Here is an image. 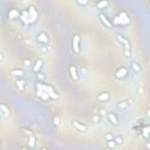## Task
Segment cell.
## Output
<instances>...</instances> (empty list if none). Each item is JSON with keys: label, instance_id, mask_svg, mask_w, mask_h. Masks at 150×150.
<instances>
[{"label": "cell", "instance_id": "cell-32", "mask_svg": "<svg viewBox=\"0 0 150 150\" xmlns=\"http://www.w3.org/2000/svg\"><path fill=\"white\" fill-rule=\"evenodd\" d=\"M104 141H110V140H114V137H112V134L111 133H107L104 136H103Z\"/></svg>", "mask_w": 150, "mask_h": 150}, {"label": "cell", "instance_id": "cell-6", "mask_svg": "<svg viewBox=\"0 0 150 150\" xmlns=\"http://www.w3.org/2000/svg\"><path fill=\"white\" fill-rule=\"evenodd\" d=\"M72 47H73V52L75 54H79L81 50V36L80 34L75 33L73 35V40H72Z\"/></svg>", "mask_w": 150, "mask_h": 150}, {"label": "cell", "instance_id": "cell-2", "mask_svg": "<svg viewBox=\"0 0 150 150\" xmlns=\"http://www.w3.org/2000/svg\"><path fill=\"white\" fill-rule=\"evenodd\" d=\"M38 11L35 10L34 6H29L27 7L22 13H21V21L25 24V25H32L36 21V19H38Z\"/></svg>", "mask_w": 150, "mask_h": 150}, {"label": "cell", "instance_id": "cell-10", "mask_svg": "<svg viewBox=\"0 0 150 150\" xmlns=\"http://www.w3.org/2000/svg\"><path fill=\"white\" fill-rule=\"evenodd\" d=\"M14 85H15V88H16L18 91L25 93L26 86H27V81H26L25 79H19V80H16V81L14 82Z\"/></svg>", "mask_w": 150, "mask_h": 150}, {"label": "cell", "instance_id": "cell-34", "mask_svg": "<svg viewBox=\"0 0 150 150\" xmlns=\"http://www.w3.org/2000/svg\"><path fill=\"white\" fill-rule=\"evenodd\" d=\"M36 74H38V78H39L40 81H44V80H45V76H44V74H42V73L39 72V73H36Z\"/></svg>", "mask_w": 150, "mask_h": 150}, {"label": "cell", "instance_id": "cell-20", "mask_svg": "<svg viewBox=\"0 0 150 150\" xmlns=\"http://www.w3.org/2000/svg\"><path fill=\"white\" fill-rule=\"evenodd\" d=\"M109 6V0H100V1L96 4L97 10H104Z\"/></svg>", "mask_w": 150, "mask_h": 150}, {"label": "cell", "instance_id": "cell-16", "mask_svg": "<svg viewBox=\"0 0 150 150\" xmlns=\"http://www.w3.org/2000/svg\"><path fill=\"white\" fill-rule=\"evenodd\" d=\"M107 119H108V121L111 124H114V125L119 124V117H117V115L115 114V112H108V114H107Z\"/></svg>", "mask_w": 150, "mask_h": 150}, {"label": "cell", "instance_id": "cell-35", "mask_svg": "<svg viewBox=\"0 0 150 150\" xmlns=\"http://www.w3.org/2000/svg\"><path fill=\"white\" fill-rule=\"evenodd\" d=\"M147 116H148V117H150V109H148V110H147Z\"/></svg>", "mask_w": 150, "mask_h": 150}, {"label": "cell", "instance_id": "cell-25", "mask_svg": "<svg viewBox=\"0 0 150 150\" xmlns=\"http://www.w3.org/2000/svg\"><path fill=\"white\" fill-rule=\"evenodd\" d=\"M136 91H137V94H144V93H145L144 85H143V83H140V85L137 86V88H136Z\"/></svg>", "mask_w": 150, "mask_h": 150}, {"label": "cell", "instance_id": "cell-28", "mask_svg": "<svg viewBox=\"0 0 150 150\" xmlns=\"http://www.w3.org/2000/svg\"><path fill=\"white\" fill-rule=\"evenodd\" d=\"M22 63H24L25 67H31V66H32V61H31L29 58H25V59L22 60Z\"/></svg>", "mask_w": 150, "mask_h": 150}, {"label": "cell", "instance_id": "cell-23", "mask_svg": "<svg viewBox=\"0 0 150 150\" xmlns=\"http://www.w3.org/2000/svg\"><path fill=\"white\" fill-rule=\"evenodd\" d=\"M53 123H54V125L59 127V125L61 124V117H60L59 115H55V116L53 117Z\"/></svg>", "mask_w": 150, "mask_h": 150}, {"label": "cell", "instance_id": "cell-17", "mask_svg": "<svg viewBox=\"0 0 150 150\" xmlns=\"http://www.w3.org/2000/svg\"><path fill=\"white\" fill-rule=\"evenodd\" d=\"M130 69H131V72L135 73V74H140L141 70H142L141 66H140V63L137 61H131L130 62Z\"/></svg>", "mask_w": 150, "mask_h": 150}, {"label": "cell", "instance_id": "cell-5", "mask_svg": "<svg viewBox=\"0 0 150 150\" xmlns=\"http://www.w3.org/2000/svg\"><path fill=\"white\" fill-rule=\"evenodd\" d=\"M128 75H129V69L124 66L117 67L114 72V76L116 80H124L125 78H128Z\"/></svg>", "mask_w": 150, "mask_h": 150}, {"label": "cell", "instance_id": "cell-37", "mask_svg": "<svg viewBox=\"0 0 150 150\" xmlns=\"http://www.w3.org/2000/svg\"><path fill=\"white\" fill-rule=\"evenodd\" d=\"M149 3H150V0H149Z\"/></svg>", "mask_w": 150, "mask_h": 150}, {"label": "cell", "instance_id": "cell-7", "mask_svg": "<svg viewBox=\"0 0 150 150\" xmlns=\"http://www.w3.org/2000/svg\"><path fill=\"white\" fill-rule=\"evenodd\" d=\"M134 99H125V100H122V101H120L117 104H116V108L119 109V110H127V109H129L131 106L134 104Z\"/></svg>", "mask_w": 150, "mask_h": 150}, {"label": "cell", "instance_id": "cell-30", "mask_svg": "<svg viewBox=\"0 0 150 150\" xmlns=\"http://www.w3.org/2000/svg\"><path fill=\"white\" fill-rule=\"evenodd\" d=\"M5 59H6V53H5L4 49H1V50H0V62L3 63L5 61Z\"/></svg>", "mask_w": 150, "mask_h": 150}, {"label": "cell", "instance_id": "cell-24", "mask_svg": "<svg viewBox=\"0 0 150 150\" xmlns=\"http://www.w3.org/2000/svg\"><path fill=\"white\" fill-rule=\"evenodd\" d=\"M39 49H40V52H41L42 54H47V53L49 52V49H50V48L48 47V45H41Z\"/></svg>", "mask_w": 150, "mask_h": 150}, {"label": "cell", "instance_id": "cell-8", "mask_svg": "<svg viewBox=\"0 0 150 150\" xmlns=\"http://www.w3.org/2000/svg\"><path fill=\"white\" fill-rule=\"evenodd\" d=\"M99 21L101 22V25H103V27H106V28H108V29H111L112 28V21L110 20V19L104 14V13H101V14H99Z\"/></svg>", "mask_w": 150, "mask_h": 150}, {"label": "cell", "instance_id": "cell-19", "mask_svg": "<svg viewBox=\"0 0 150 150\" xmlns=\"http://www.w3.org/2000/svg\"><path fill=\"white\" fill-rule=\"evenodd\" d=\"M0 112L4 117H8L10 116V108L6 104H0Z\"/></svg>", "mask_w": 150, "mask_h": 150}, {"label": "cell", "instance_id": "cell-36", "mask_svg": "<svg viewBox=\"0 0 150 150\" xmlns=\"http://www.w3.org/2000/svg\"><path fill=\"white\" fill-rule=\"evenodd\" d=\"M145 147H147V148H149V149H150V142H148V143H147V144H145Z\"/></svg>", "mask_w": 150, "mask_h": 150}, {"label": "cell", "instance_id": "cell-29", "mask_svg": "<svg viewBox=\"0 0 150 150\" xmlns=\"http://www.w3.org/2000/svg\"><path fill=\"white\" fill-rule=\"evenodd\" d=\"M106 112H107V110H106L104 108H97V109H96V114H99V115H101V116H104Z\"/></svg>", "mask_w": 150, "mask_h": 150}, {"label": "cell", "instance_id": "cell-11", "mask_svg": "<svg viewBox=\"0 0 150 150\" xmlns=\"http://www.w3.org/2000/svg\"><path fill=\"white\" fill-rule=\"evenodd\" d=\"M68 74H69V76L73 81H78L79 80V76H80V74H79V70L78 68L75 67V66H69L68 68Z\"/></svg>", "mask_w": 150, "mask_h": 150}, {"label": "cell", "instance_id": "cell-26", "mask_svg": "<svg viewBox=\"0 0 150 150\" xmlns=\"http://www.w3.org/2000/svg\"><path fill=\"white\" fill-rule=\"evenodd\" d=\"M75 1H76V4L78 5H80V6H87L88 4H89V0H75Z\"/></svg>", "mask_w": 150, "mask_h": 150}, {"label": "cell", "instance_id": "cell-27", "mask_svg": "<svg viewBox=\"0 0 150 150\" xmlns=\"http://www.w3.org/2000/svg\"><path fill=\"white\" fill-rule=\"evenodd\" d=\"M117 145V143L115 142V140H110V141H107V147L108 148H115Z\"/></svg>", "mask_w": 150, "mask_h": 150}, {"label": "cell", "instance_id": "cell-3", "mask_svg": "<svg viewBox=\"0 0 150 150\" xmlns=\"http://www.w3.org/2000/svg\"><path fill=\"white\" fill-rule=\"evenodd\" d=\"M116 40L119 41L120 45H122L123 47V54L125 58H129L130 56V52H131V45H130V41L127 39V38L122 34H117L116 35Z\"/></svg>", "mask_w": 150, "mask_h": 150}, {"label": "cell", "instance_id": "cell-18", "mask_svg": "<svg viewBox=\"0 0 150 150\" xmlns=\"http://www.w3.org/2000/svg\"><path fill=\"white\" fill-rule=\"evenodd\" d=\"M42 65H44L42 59H38V60L35 61V63L33 65V72H34V73H39V72L41 70V68H42Z\"/></svg>", "mask_w": 150, "mask_h": 150}, {"label": "cell", "instance_id": "cell-13", "mask_svg": "<svg viewBox=\"0 0 150 150\" xmlns=\"http://www.w3.org/2000/svg\"><path fill=\"white\" fill-rule=\"evenodd\" d=\"M73 127L76 129L78 131H80V133H87L88 131V127L79 121H73Z\"/></svg>", "mask_w": 150, "mask_h": 150}, {"label": "cell", "instance_id": "cell-22", "mask_svg": "<svg viewBox=\"0 0 150 150\" xmlns=\"http://www.w3.org/2000/svg\"><path fill=\"white\" fill-rule=\"evenodd\" d=\"M102 117H103V116H101V115H99V114H96V112H95V114L91 116V121H93L94 123H101Z\"/></svg>", "mask_w": 150, "mask_h": 150}, {"label": "cell", "instance_id": "cell-1", "mask_svg": "<svg viewBox=\"0 0 150 150\" xmlns=\"http://www.w3.org/2000/svg\"><path fill=\"white\" fill-rule=\"evenodd\" d=\"M36 95L39 96L42 101H48V100H58L59 99V94L48 83H42V82H38L36 83Z\"/></svg>", "mask_w": 150, "mask_h": 150}, {"label": "cell", "instance_id": "cell-21", "mask_svg": "<svg viewBox=\"0 0 150 150\" xmlns=\"http://www.w3.org/2000/svg\"><path fill=\"white\" fill-rule=\"evenodd\" d=\"M35 143H36V138L33 134H31L28 136V148H35Z\"/></svg>", "mask_w": 150, "mask_h": 150}, {"label": "cell", "instance_id": "cell-9", "mask_svg": "<svg viewBox=\"0 0 150 150\" xmlns=\"http://www.w3.org/2000/svg\"><path fill=\"white\" fill-rule=\"evenodd\" d=\"M36 41L39 42L40 45H48V42H49V38H48L47 33H45L44 31L39 32V33L36 34Z\"/></svg>", "mask_w": 150, "mask_h": 150}, {"label": "cell", "instance_id": "cell-14", "mask_svg": "<svg viewBox=\"0 0 150 150\" xmlns=\"http://www.w3.org/2000/svg\"><path fill=\"white\" fill-rule=\"evenodd\" d=\"M10 74L12 76H18V78H22L25 76V69L22 68H13L10 70Z\"/></svg>", "mask_w": 150, "mask_h": 150}, {"label": "cell", "instance_id": "cell-33", "mask_svg": "<svg viewBox=\"0 0 150 150\" xmlns=\"http://www.w3.org/2000/svg\"><path fill=\"white\" fill-rule=\"evenodd\" d=\"M142 131H143V134H144V135H150V125L144 127Z\"/></svg>", "mask_w": 150, "mask_h": 150}, {"label": "cell", "instance_id": "cell-15", "mask_svg": "<svg viewBox=\"0 0 150 150\" xmlns=\"http://www.w3.org/2000/svg\"><path fill=\"white\" fill-rule=\"evenodd\" d=\"M20 16H21V13L19 12L18 10H15V8H12V10L8 11V18L11 19V20H16V19H20Z\"/></svg>", "mask_w": 150, "mask_h": 150}, {"label": "cell", "instance_id": "cell-12", "mask_svg": "<svg viewBox=\"0 0 150 150\" xmlns=\"http://www.w3.org/2000/svg\"><path fill=\"white\" fill-rule=\"evenodd\" d=\"M110 99H111V94L109 91H101L100 94H97V100L100 102L106 103V102H109Z\"/></svg>", "mask_w": 150, "mask_h": 150}, {"label": "cell", "instance_id": "cell-4", "mask_svg": "<svg viewBox=\"0 0 150 150\" xmlns=\"http://www.w3.org/2000/svg\"><path fill=\"white\" fill-rule=\"evenodd\" d=\"M129 22H130V18H129L128 13L124 11L119 12L117 15L112 19V24L119 25V26H127V25H129Z\"/></svg>", "mask_w": 150, "mask_h": 150}, {"label": "cell", "instance_id": "cell-31", "mask_svg": "<svg viewBox=\"0 0 150 150\" xmlns=\"http://www.w3.org/2000/svg\"><path fill=\"white\" fill-rule=\"evenodd\" d=\"M114 140H115V142L117 143V145L123 144V142H124V140H123V137H122V136H116V137H114Z\"/></svg>", "mask_w": 150, "mask_h": 150}]
</instances>
